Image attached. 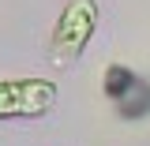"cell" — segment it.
Listing matches in <instances>:
<instances>
[{"label": "cell", "instance_id": "6da1fadb", "mask_svg": "<svg viewBox=\"0 0 150 146\" xmlns=\"http://www.w3.org/2000/svg\"><path fill=\"white\" fill-rule=\"evenodd\" d=\"M94 30H98V0H68L49 34V60L56 68L75 64L86 53Z\"/></svg>", "mask_w": 150, "mask_h": 146}, {"label": "cell", "instance_id": "7a4b0ae2", "mask_svg": "<svg viewBox=\"0 0 150 146\" xmlns=\"http://www.w3.org/2000/svg\"><path fill=\"white\" fill-rule=\"evenodd\" d=\"M60 86L53 79H0V120H38L56 109Z\"/></svg>", "mask_w": 150, "mask_h": 146}, {"label": "cell", "instance_id": "3957f363", "mask_svg": "<svg viewBox=\"0 0 150 146\" xmlns=\"http://www.w3.org/2000/svg\"><path fill=\"white\" fill-rule=\"evenodd\" d=\"M116 112H120L124 120H143V116L150 112V83L135 79V86L116 101Z\"/></svg>", "mask_w": 150, "mask_h": 146}, {"label": "cell", "instance_id": "277c9868", "mask_svg": "<svg viewBox=\"0 0 150 146\" xmlns=\"http://www.w3.org/2000/svg\"><path fill=\"white\" fill-rule=\"evenodd\" d=\"M135 79H139V75L131 71V68H124V64H109V68H105V79H101V90H105L109 101H120V97L135 86Z\"/></svg>", "mask_w": 150, "mask_h": 146}]
</instances>
